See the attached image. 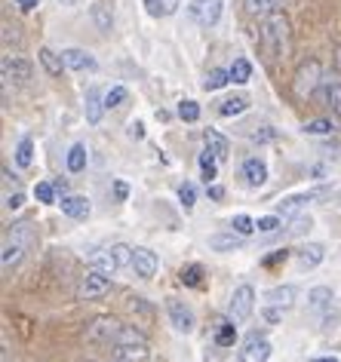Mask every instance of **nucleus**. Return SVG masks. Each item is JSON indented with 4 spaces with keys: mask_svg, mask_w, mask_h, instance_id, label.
I'll use <instances>...</instances> for the list:
<instances>
[{
    "mask_svg": "<svg viewBox=\"0 0 341 362\" xmlns=\"http://www.w3.org/2000/svg\"><path fill=\"white\" fill-rule=\"evenodd\" d=\"M249 107V98L246 95H234V98H224V102L219 105V114L221 117H237V114H243Z\"/></svg>",
    "mask_w": 341,
    "mask_h": 362,
    "instance_id": "obj_28",
    "label": "nucleus"
},
{
    "mask_svg": "<svg viewBox=\"0 0 341 362\" xmlns=\"http://www.w3.org/2000/svg\"><path fill=\"white\" fill-rule=\"evenodd\" d=\"M308 301H311V310L313 313H326V310H332V301H335V295H332V288L317 286V288H311Z\"/></svg>",
    "mask_w": 341,
    "mask_h": 362,
    "instance_id": "obj_19",
    "label": "nucleus"
},
{
    "mask_svg": "<svg viewBox=\"0 0 341 362\" xmlns=\"http://www.w3.org/2000/svg\"><path fill=\"white\" fill-rule=\"evenodd\" d=\"M295 286H277V288H271V292L265 295V301L271 304V307H283V310H289V307L295 304Z\"/></svg>",
    "mask_w": 341,
    "mask_h": 362,
    "instance_id": "obj_17",
    "label": "nucleus"
},
{
    "mask_svg": "<svg viewBox=\"0 0 341 362\" xmlns=\"http://www.w3.org/2000/svg\"><path fill=\"white\" fill-rule=\"evenodd\" d=\"M219 157H215V153L209 151V148H206L203 153H200V172H203V181H206V185H212V181H215V175H219Z\"/></svg>",
    "mask_w": 341,
    "mask_h": 362,
    "instance_id": "obj_26",
    "label": "nucleus"
},
{
    "mask_svg": "<svg viewBox=\"0 0 341 362\" xmlns=\"http://www.w3.org/2000/svg\"><path fill=\"white\" fill-rule=\"evenodd\" d=\"M62 212L68 215V218H77V221H83L89 218V200L86 197H62Z\"/></svg>",
    "mask_w": 341,
    "mask_h": 362,
    "instance_id": "obj_15",
    "label": "nucleus"
},
{
    "mask_svg": "<svg viewBox=\"0 0 341 362\" xmlns=\"http://www.w3.org/2000/svg\"><path fill=\"white\" fill-rule=\"evenodd\" d=\"M83 105H86V120L93 123V126L102 120V114L108 111V107H105V95L98 93L96 86H89V89H86V102H83Z\"/></svg>",
    "mask_w": 341,
    "mask_h": 362,
    "instance_id": "obj_14",
    "label": "nucleus"
},
{
    "mask_svg": "<svg viewBox=\"0 0 341 362\" xmlns=\"http://www.w3.org/2000/svg\"><path fill=\"white\" fill-rule=\"evenodd\" d=\"M129 310L136 313V316H141V320H145L148 325L154 322V307H151L145 298H129Z\"/></svg>",
    "mask_w": 341,
    "mask_h": 362,
    "instance_id": "obj_34",
    "label": "nucleus"
},
{
    "mask_svg": "<svg viewBox=\"0 0 341 362\" xmlns=\"http://www.w3.org/2000/svg\"><path fill=\"white\" fill-rule=\"evenodd\" d=\"M114 249V255H117V261H120V267H132V249L129 246H111Z\"/></svg>",
    "mask_w": 341,
    "mask_h": 362,
    "instance_id": "obj_45",
    "label": "nucleus"
},
{
    "mask_svg": "<svg viewBox=\"0 0 341 362\" xmlns=\"http://www.w3.org/2000/svg\"><path fill=\"white\" fill-rule=\"evenodd\" d=\"M111 362H127V359H120V356H114V359H111Z\"/></svg>",
    "mask_w": 341,
    "mask_h": 362,
    "instance_id": "obj_59",
    "label": "nucleus"
},
{
    "mask_svg": "<svg viewBox=\"0 0 341 362\" xmlns=\"http://www.w3.org/2000/svg\"><path fill=\"white\" fill-rule=\"evenodd\" d=\"M114 356H120V359H127V362H145V359L151 356L148 341H145V344H120Z\"/></svg>",
    "mask_w": 341,
    "mask_h": 362,
    "instance_id": "obj_23",
    "label": "nucleus"
},
{
    "mask_svg": "<svg viewBox=\"0 0 341 362\" xmlns=\"http://www.w3.org/2000/svg\"><path fill=\"white\" fill-rule=\"evenodd\" d=\"M178 117H182L185 123H197L200 120V105L191 102V98H187V102H178Z\"/></svg>",
    "mask_w": 341,
    "mask_h": 362,
    "instance_id": "obj_36",
    "label": "nucleus"
},
{
    "mask_svg": "<svg viewBox=\"0 0 341 362\" xmlns=\"http://www.w3.org/2000/svg\"><path fill=\"white\" fill-rule=\"evenodd\" d=\"M253 307H255V288L253 286H237L234 295H231V320L234 322H246L249 316H253Z\"/></svg>",
    "mask_w": 341,
    "mask_h": 362,
    "instance_id": "obj_7",
    "label": "nucleus"
},
{
    "mask_svg": "<svg viewBox=\"0 0 341 362\" xmlns=\"http://www.w3.org/2000/svg\"><path fill=\"white\" fill-rule=\"evenodd\" d=\"M335 126H332V120H311V123H304V132L308 135H329Z\"/></svg>",
    "mask_w": 341,
    "mask_h": 362,
    "instance_id": "obj_43",
    "label": "nucleus"
},
{
    "mask_svg": "<svg viewBox=\"0 0 341 362\" xmlns=\"http://www.w3.org/2000/svg\"><path fill=\"white\" fill-rule=\"evenodd\" d=\"M93 22H96V28L102 31V34H108L114 28V16H111V6L108 4H96L93 6Z\"/></svg>",
    "mask_w": 341,
    "mask_h": 362,
    "instance_id": "obj_27",
    "label": "nucleus"
},
{
    "mask_svg": "<svg viewBox=\"0 0 341 362\" xmlns=\"http://www.w3.org/2000/svg\"><path fill=\"white\" fill-rule=\"evenodd\" d=\"M123 325L114 320V316H96L93 322L86 325V341H93V344H111V341H117V334H120Z\"/></svg>",
    "mask_w": 341,
    "mask_h": 362,
    "instance_id": "obj_8",
    "label": "nucleus"
},
{
    "mask_svg": "<svg viewBox=\"0 0 341 362\" xmlns=\"http://www.w3.org/2000/svg\"><path fill=\"white\" fill-rule=\"evenodd\" d=\"M132 270H136V276L141 279H151L160 270V258H157V252H151L145 246H136L132 249Z\"/></svg>",
    "mask_w": 341,
    "mask_h": 362,
    "instance_id": "obj_10",
    "label": "nucleus"
},
{
    "mask_svg": "<svg viewBox=\"0 0 341 362\" xmlns=\"http://www.w3.org/2000/svg\"><path fill=\"white\" fill-rule=\"evenodd\" d=\"M65 163H68V172H83L86 169V148L83 144H71Z\"/></svg>",
    "mask_w": 341,
    "mask_h": 362,
    "instance_id": "obj_30",
    "label": "nucleus"
},
{
    "mask_svg": "<svg viewBox=\"0 0 341 362\" xmlns=\"http://www.w3.org/2000/svg\"><path fill=\"white\" fill-rule=\"evenodd\" d=\"M145 341H148V338H145V332L132 329V325H123L120 334H117V341H114V344L120 347V344H145Z\"/></svg>",
    "mask_w": 341,
    "mask_h": 362,
    "instance_id": "obj_35",
    "label": "nucleus"
},
{
    "mask_svg": "<svg viewBox=\"0 0 341 362\" xmlns=\"http://www.w3.org/2000/svg\"><path fill=\"white\" fill-rule=\"evenodd\" d=\"M182 283H185V286H200V283H203V267H200V264L185 267V270H182Z\"/></svg>",
    "mask_w": 341,
    "mask_h": 362,
    "instance_id": "obj_40",
    "label": "nucleus"
},
{
    "mask_svg": "<svg viewBox=\"0 0 341 362\" xmlns=\"http://www.w3.org/2000/svg\"><path fill=\"white\" fill-rule=\"evenodd\" d=\"M258 40H262V49L271 62L283 59L286 49H289V19H286L283 13L265 16L262 28H258Z\"/></svg>",
    "mask_w": 341,
    "mask_h": 362,
    "instance_id": "obj_1",
    "label": "nucleus"
},
{
    "mask_svg": "<svg viewBox=\"0 0 341 362\" xmlns=\"http://www.w3.org/2000/svg\"><path fill=\"white\" fill-rule=\"evenodd\" d=\"M31 246H34V228H31V224L28 221L13 224V228L6 230V237H4V255H0L4 267L6 270L19 267L22 258H25V252H28Z\"/></svg>",
    "mask_w": 341,
    "mask_h": 362,
    "instance_id": "obj_2",
    "label": "nucleus"
},
{
    "mask_svg": "<svg viewBox=\"0 0 341 362\" xmlns=\"http://www.w3.org/2000/svg\"><path fill=\"white\" fill-rule=\"evenodd\" d=\"M178 200H182L185 209H194V203H197V191H194V185H187V181H185V185L178 187Z\"/></svg>",
    "mask_w": 341,
    "mask_h": 362,
    "instance_id": "obj_44",
    "label": "nucleus"
},
{
    "mask_svg": "<svg viewBox=\"0 0 341 362\" xmlns=\"http://www.w3.org/2000/svg\"><path fill=\"white\" fill-rule=\"evenodd\" d=\"M286 255H289V252H286V249H280V252H277V255L265 258V264H267V267H274V264H280V261H286Z\"/></svg>",
    "mask_w": 341,
    "mask_h": 362,
    "instance_id": "obj_50",
    "label": "nucleus"
},
{
    "mask_svg": "<svg viewBox=\"0 0 341 362\" xmlns=\"http://www.w3.org/2000/svg\"><path fill=\"white\" fill-rule=\"evenodd\" d=\"M243 178H246L253 187H262L265 181H267V166H265L262 160H255V157L246 160V163H243Z\"/></svg>",
    "mask_w": 341,
    "mask_h": 362,
    "instance_id": "obj_20",
    "label": "nucleus"
},
{
    "mask_svg": "<svg viewBox=\"0 0 341 362\" xmlns=\"http://www.w3.org/2000/svg\"><path fill=\"white\" fill-rule=\"evenodd\" d=\"M4 181H6V185H16V175H13V172L6 169V166H4Z\"/></svg>",
    "mask_w": 341,
    "mask_h": 362,
    "instance_id": "obj_56",
    "label": "nucleus"
},
{
    "mask_svg": "<svg viewBox=\"0 0 341 362\" xmlns=\"http://www.w3.org/2000/svg\"><path fill=\"white\" fill-rule=\"evenodd\" d=\"M323 98H326V105H332V111L341 114V83H326Z\"/></svg>",
    "mask_w": 341,
    "mask_h": 362,
    "instance_id": "obj_37",
    "label": "nucleus"
},
{
    "mask_svg": "<svg viewBox=\"0 0 341 362\" xmlns=\"http://www.w3.org/2000/svg\"><path fill=\"white\" fill-rule=\"evenodd\" d=\"M37 59H40V65L47 68V74H50V77H62V68H68V65H65V59H62L59 52H52L50 47H43V49L37 52Z\"/></svg>",
    "mask_w": 341,
    "mask_h": 362,
    "instance_id": "obj_21",
    "label": "nucleus"
},
{
    "mask_svg": "<svg viewBox=\"0 0 341 362\" xmlns=\"http://www.w3.org/2000/svg\"><path fill=\"white\" fill-rule=\"evenodd\" d=\"M308 230H311V218H308V215H299V218L292 221V228H289L292 237H301V233H308Z\"/></svg>",
    "mask_w": 341,
    "mask_h": 362,
    "instance_id": "obj_46",
    "label": "nucleus"
},
{
    "mask_svg": "<svg viewBox=\"0 0 341 362\" xmlns=\"http://www.w3.org/2000/svg\"><path fill=\"white\" fill-rule=\"evenodd\" d=\"M313 197H320V191H311V194H295V197H286V200H283L280 206H277V215H280V218H283V215H295V212H299L304 203H311Z\"/></svg>",
    "mask_w": 341,
    "mask_h": 362,
    "instance_id": "obj_22",
    "label": "nucleus"
},
{
    "mask_svg": "<svg viewBox=\"0 0 341 362\" xmlns=\"http://www.w3.org/2000/svg\"><path fill=\"white\" fill-rule=\"evenodd\" d=\"M0 74H4L6 86H22V83H28L31 80L34 65L28 59H22V56H4V62H0Z\"/></svg>",
    "mask_w": 341,
    "mask_h": 362,
    "instance_id": "obj_4",
    "label": "nucleus"
},
{
    "mask_svg": "<svg viewBox=\"0 0 341 362\" xmlns=\"http://www.w3.org/2000/svg\"><path fill=\"white\" fill-rule=\"evenodd\" d=\"M231 230H237V233H243V237H249V233L255 230V221L249 218V215H237V218L231 221Z\"/></svg>",
    "mask_w": 341,
    "mask_h": 362,
    "instance_id": "obj_42",
    "label": "nucleus"
},
{
    "mask_svg": "<svg viewBox=\"0 0 341 362\" xmlns=\"http://www.w3.org/2000/svg\"><path fill=\"white\" fill-rule=\"evenodd\" d=\"M114 194H117V200H127L129 187H127V185H123V181H117V185H114Z\"/></svg>",
    "mask_w": 341,
    "mask_h": 362,
    "instance_id": "obj_52",
    "label": "nucleus"
},
{
    "mask_svg": "<svg viewBox=\"0 0 341 362\" xmlns=\"http://www.w3.org/2000/svg\"><path fill=\"white\" fill-rule=\"evenodd\" d=\"M34 194H37V200L40 203H56V185H52V181H40L37 187H34Z\"/></svg>",
    "mask_w": 341,
    "mask_h": 362,
    "instance_id": "obj_39",
    "label": "nucleus"
},
{
    "mask_svg": "<svg viewBox=\"0 0 341 362\" xmlns=\"http://www.w3.org/2000/svg\"><path fill=\"white\" fill-rule=\"evenodd\" d=\"M320 77H323V71H320L317 59L301 62L299 71H295V95H299V98H311L313 89L320 86Z\"/></svg>",
    "mask_w": 341,
    "mask_h": 362,
    "instance_id": "obj_5",
    "label": "nucleus"
},
{
    "mask_svg": "<svg viewBox=\"0 0 341 362\" xmlns=\"http://www.w3.org/2000/svg\"><path fill=\"white\" fill-rule=\"evenodd\" d=\"M206 148H209L219 160H228V141H224V135H219L215 129L206 132Z\"/></svg>",
    "mask_w": 341,
    "mask_h": 362,
    "instance_id": "obj_31",
    "label": "nucleus"
},
{
    "mask_svg": "<svg viewBox=\"0 0 341 362\" xmlns=\"http://www.w3.org/2000/svg\"><path fill=\"white\" fill-rule=\"evenodd\" d=\"M166 313H169V322H173L175 332H182V334L194 332V313H191V307H187L185 301H178V298H166Z\"/></svg>",
    "mask_w": 341,
    "mask_h": 362,
    "instance_id": "obj_9",
    "label": "nucleus"
},
{
    "mask_svg": "<svg viewBox=\"0 0 341 362\" xmlns=\"http://www.w3.org/2000/svg\"><path fill=\"white\" fill-rule=\"evenodd\" d=\"M111 292V274L98 267H89L77 283V301H96V298H105Z\"/></svg>",
    "mask_w": 341,
    "mask_h": 362,
    "instance_id": "obj_3",
    "label": "nucleus"
},
{
    "mask_svg": "<svg viewBox=\"0 0 341 362\" xmlns=\"http://www.w3.org/2000/svg\"><path fill=\"white\" fill-rule=\"evenodd\" d=\"M234 341H237L234 320H219V329H215V344H219V347H234Z\"/></svg>",
    "mask_w": 341,
    "mask_h": 362,
    "instance_id": "obj_25",
    "label": "nucleus"
},
{
    "mask_svg": "<svg viewBox=\"0 0 341 362\" xmlns=\"http://www.w3.org/2000/svg\"><path fill=\"white\" fill-rule=\"evenodd\" d=\"M160 6H163V16H173L178 13V6H182V0H157Z\"/></svg>",
    "mask_w": 341,
    "mask_h": 362,
    "instance_id": "obj_48",
    "label": "nucleus"
},
{
    "mask_svg": "<svg viewBox=\"0 0 341 362\" xmlns=\"http://www.w3.org/2000/svg\"><path fill=\"white\" fill-rule=\"evenodd\" d=\"M209 197H212V200H221V197H224V191H221L219 185H212V187H209Z\"/></svg>",
    "mask_w": 341,
    "mask_h": 362,
    "instance_id": "obj_55",
    "label": "nucleus"
},
{
    "mask_svg": "<svg viewBox=\"0 0 341 362\" xmlns=\"http://www.w3.org/2000/svg\"><path fill=\"white\" fill-rule=\"evenodd\" d=\"M62 59H65V65L71 68V71H93L98 68V62H96V56L93 52H86V49H65L62 52Z\"/></svg>",
    "mask_w": 341,
    "mask_h": 362,
    "instance_id": "obj_12",
    "label": "nucleus"
},
{
    "mask_svg": "<svg viewBox=\"0 0 341 362\" xmlns=\"http://www.w3.org/2000/svg\"><path fill=\"white\" fill-rule=\"evenodd\" d=\"M249 77H253V65L246 59H234V65H231V83H249Z\"/></svg>",
    "mask_w": 341,
    "mask_h": 362,
    "instance_id": "obj_32",
    "label": "nucleus"
},
{
    "mask_svg": "<svg viewBox=\"0 0 341 362\" xmlns=\"http://www.w3.org/2000/svg\"><path fill=\"white\" fill-rule=\"evenodd\" d=\"M313 362H338V359H332V356H320V359H313Z\"/></svg>",
    "mask_w": 341,
    "mask_h": 362,
    "instance_id": "obj_57",
    "label": "nucleus"
},
{
    "mask_svg": "<svg viewBox=\"0 0 341 362\" xmlns=\"http://www.w3.org/2000/svg\"><path fill=\"white\" fill-rule=\"evenodd\" d=\"M277 228H280V215H265V218L255 221L258 233H277Z\"/></svg>",
    "mask_w": 341,
    "mask_h": 362,
    "instance_id": "obj_41",
    "label": "nucleus"
},
{
    "mask_svg": "<svg viewBox=\"0 0 341 362\" xmlns=\"http://www.w3.org/2000/svg\"><path fill=\"white\" fill-rule=\"evenodd\" d=\"M141 135H145V126H141L139 120L129 123V139H141Z\"/></svg>",
    "mask_w": 341,
    "mask_h": 362,
    "instance_id": "obj_51",
    "label": "nucleus"
},
{
    "mask_svg": "<svg viewBox=\"0 0 341 362\" xmlns=\"http://www.w3.org/2000/svg\"><path fill=\"white\" fill-rule=\"evenodd\" d=\"M265 316H267V320H271V322H280V320H283V307H271V304H267Z\"/></svg>",
    "mask_w": 341,
    "mask_h": 362,
    "instance_id": "obj_49",
    "label": "nucleus"
},
{
    "mask_svg": "<svg viewBox=\"0 0 341 362\" xmlns=\"http://www.w3.org/2000/svg\"><path fill=\"white\" fill-rule=\"evenodd\" d=\"M221 10H224V0H191L187 16H191L200 28H212V25H219Z\"/></svg>",
    "mask_w": 341,
    "mask_h": 362,
    "instance_id": "obj_6",
    "label": "nucleus"
},
{
    "mask_svg": "<svg viewBox=\"0 0 341 362\" xmlns=\"http://www.w3.org/2000/svg\"><path fill=\"white\" fill-rule=\"evenodd\" d=\"M93 267L105 270V274H114V270H120V261L114 255V249H98L93 252Z\"/></svg>",
    "mask_w": 341,
    "mask_h": 362,
    "instance_id": "obj_24",
    "label": "nucleus"
},
{
    "mask_svg": "<svg viewBox=\"0 0 341 362\" xmlns=\"http://www.w3.org/2000/svg\"><path fill=\"white\" fill-rule=\"evenodd\" d=\"M16 4H19L22 10H34V6H40V0H16Z\"/></svg>",
    "mask_w": 341,
    "mask_h": 362,
    "instance_id": "obj_54",
    "label": "nucleus"
},
{
    "mask_svg": "<svg viewBox=\"0 0 341 362\" xmlns=\"http://www.w3.org/2000/svg\"><path fill=\"white\" fill-rule=\"evenodd\" d=\"M295 258H299V267L311 270V267L323 264V258H326V249H323L320 243H308V246H301L299 252H295Z\"/></svg>",
    "mask_w": 341,
    "mask_h": 362,
    "instance_id": "obj_13",
    "label": "nucleus"
},
{
    "mask_svg": "<svg viewBox=\"0 0 341 362\" xmlns=\"http://www.w3.org/2000/svg\"><path fill=\"white\" fill-rule=\"evenodd\" d=\"M4 40H6V43H10V40L19 43V34H16V28H10V25H6V28H4Z\"/></svg>",
    "mask_w": 341,
    "mask_h": 362,
    "instance_id": "obj_53",
    "label": "nucleus"
},
{
    "mask_svg": "<svg viewBox=\"0 0 341 362\" xmlns=\"http://www.w3.org/2000/svg\"><path fill=\"white\" fill-rule=\"evenodd\" d=\"M123 102H127V89L123 86H114V89H108L105 93V107L111 111V107H120Z\"/></svg>",
    "mask_w": 341,
    "mask_h": 362,
    "instance_id": "obj_38",
    "label": "nucleus"
},
{
    "mask_svg": "<svg viewBox=\"0 0 341 362\" xmlns=\"http://www.w3.org/2000/svg\"><path fill=\"white\" fill-rule=\"evenodd\" d=\"M271 359V341L265 338H249L246 347L240 350V362H267Z\"/></svg>",
    "mask_w": 341,
    "mask_h": 362,
    "instance_id": "obj_11",
    "label": "nucleus"
},
{
    "mask_svg": "<svg viewBox=\"0 0 341 362\" xmlns=\"http://www.w3.org/2000/svg\"><path fill=\"white\" fill-rule=\"evenodd\" d=\"M246 13L249 16H258V19H265V16H274L283 10V0H243Z\"/></svg>",
    "mask_w": 341,
    "mask_h": 362,
    "instance_id": "obj_18",
    "label": "nucleus"
},
{
    "mask_svg": "<svg viewBox=\"0 0 341 362\" xmlns=\"http://www.w3.org/2000/svg\"><path fill=\"white\" fill-rule=\"evenodd\" d=\"M31 153H34V141H31V139H22L19 144H16V163H19L22 169L31 166V160H34Z\"/></svg>",
    "mask_w": 341,
    "mask_h": 362,
    "instance_id": "obj_33",
    "label": "nucleus"
},
{
    "mask_svg": "<svg viewBox=\"0 0 341 362\" xmlns=\"http://www.w3.org/2000/svg\"><path fill=\"white\" fill-rule=\"evenodd\" d=\"M59 4H62V6H74L77 0H59Z\"/></svg>",
    "mask_w": 341,
    "mask_h": 362,
    "instance_id": "obj_58",
    "label": "nucleus"
},
{
    "mask_svg": "<svg viewBox=\"0 0 341 362\" xmlns=\"http://www.w3.org/2000/svg\"><path fill=\"white\" fill-rule=\"evenodd\" d=\"M243 246V233L231 230V233H212L209 237V249L212 252H234Z\"/></svg>",
    "mask_w": 341,
    "mask_h": 362,
    "instance_id": "obj_16",
    "label": "nucleus"
},
{
    "mask_svg": "<svg viewBox=\"0 0 341 362\" xmlns=\"http://www.w3.org/2000/svg\"><path fill=\"white\" fill-rule=\"evenodd\" d=\"M228 83H231V71L212 68L209 74H206V80H203V89H206V93H215V89H221V86H228Z\"/></svg>",
    "mask_w": 341,
    "mask_h": 362,
    "instance_id": "obj_29",
    "label": "nucleus"
},
{
    "mask_svg": "<svg viewBox=\"0 0 341 362\" xmlns=\"http://www.w3.org/2000/svg\"><path fill=\"white\" fill-rule=\"evenodd\" d=\"M22 203H25V197H22L19 191H16V194H6V203H4V206L13 212V209H22Z\"/></svg>",
    "mask_w": 341,
    "mask_h": 362,
    "instance_id": "obj_47",
    "label": "nucleus"
}]
</instances>
